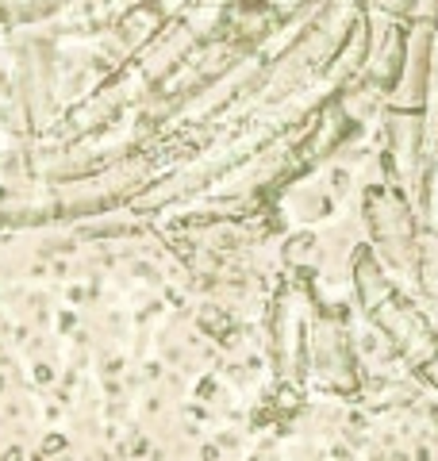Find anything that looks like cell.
Listing matches in <instances>:
<instances>
[{"mask_svg":"<svg viewBox=\"0 0 438 461\" xmlns=\"http://www.w3.org/2000/svg\"><path fill=\"white\" fill-rule=\"evenodd\" d=\"M354 277H358L365 308H370V315L381 323V330L400 346L407 357H412V366L423 373V377H427L431 384H438V335L427 327V320L415 315V308L385 281L381 266L370 262L365 254H361V262L354 269Z\"/></svg>","mask_w":438,"mask_h":461,"instance_id":"1","label":"cell"}]
</instances>
